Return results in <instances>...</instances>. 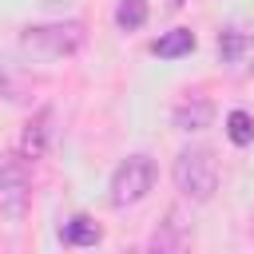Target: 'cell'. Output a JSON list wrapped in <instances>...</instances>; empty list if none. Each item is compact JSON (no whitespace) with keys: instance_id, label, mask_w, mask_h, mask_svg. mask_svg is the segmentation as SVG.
<instances>
[{"instance_id":"52a82bcc","label":"cell","mask_w":254,"mask_h":254,"mask_svg":"<svg viewBox=\"0 0 254 254\" xmlns=\"http://www.w3.org/2000/svg\"><path fill=\"white\" fill-rule=\"evenodd\" d=\"M210 119H214V107L202 95H190L175 107V127L179 131H202V127H210Z\"/></svg>"},{"instance_id":"8fae6325","label":"cell","mask_w":254,"mask_h":254,"mask_svg":"<svg viewBox=\"0 0 254 254\" xmlns=\"http://www.w3.org/2000/svg\"><path fill=\"white\" fill-rule=\"evenodd\" d=\"M115 24H119L123 32L143 28V24H147V0H119V8H115Z\"/></svg>"},{"instance_id":"4fadbf2b","label":"cell","mask_w":254,"mask_h":254,"mask_svg":"<svg viewBox=\"0 0 254 254\" xmlns=\"http://www.w3.org/2000/svg\"><path fill=\"white\" fill-rule=\"evenodd\" d=\"M171 4H183V0H171Z\"/></svg>"},{"instance_id":"5bb4252c","label":"cell","mask_w":254,"mask_h":254,"mask_svg":"<svg viewBox=\"0 0 254 254\" xmlns=\"http://www.w3.org/2000/svg\"><path fill=\"white\" fill-rule=\"evenodd\" d=\"M250 75H254V67H250Z\"/></svg>"},{"instance_id":"30bf717a","label":"cell","mask_w":254,"mask_h":254,"mask_svg":"<svg viewBox=\"0 0 254 254\" xmlns=\"http://www.w3.org/2000/svg\"><path fill=\"white\" fill-rule=\"evenodd\" d=\"M226 139L234 143V147H250L254 143V115L250 111H230L226 115Z\"/></svg>"},{"instance_id":"8992f818","label":"cell","mask_w":254,"mask_h":254,"mask_svg":"<svg viewBox=\"0 0 254 254\" xmlns=\"http://www.w3.org/2000/svg\"><path fill=\"white\" fill-rule=\"evenodd\" d=\"M0 99H8V103H28L32 99V75L20 64L4 60V56H0Z\"/></svg>"},{"instance_id":"ba28073f","label":"cell","mask_w":254,"mask_h":254,"mask_svg":"<svg viewBox=\"0 0 254 254\" xmlns=\"http://www.w3.org/2000/svg\"><path fill=\"white\" fill-rule=\"evenodd\" d=\"M194 32L190 28H171V32H163L155 44H151V52L159 56V60H179V56H190L194 52Z\"/></svg>"},{"instance_id":"277c9868","label":"cell","mask_w":254,"mask_h":254,"mask_svg":"<svg viewBox=\"0 0 254 254\" xmlns=\"http://www.w3.org/2000/svg\"><path fill=\"white\" fill-rule=\"evenodd\" d=\"M28 202H32V183H28L24 163L0 151V218L20 222L28 214Z\"/></svg>"},{"instance_id":"3957f363","label":"cell","mask_w":254,"mask_h":254,"mask_svg":"<svg viewBox=\"0 0 254 254\" xmlns=\"http://www.w3.org/2000/svg\"><path fill=\"white\" fill-rule=\"evenodd\" d=\"M155 187V163L151 155H127L115 175H111V202L115 206H135L147 198V190Z\"/></svg>"},{"instance_id":"9c48e42d","label":"cell","mask_w":254,"mask_h":254,"mask_svg":"<svg viewBox=\"0 0 254 254\" xmlns=\"http://www.w3.org/2000/svg\"><path fill=\"white\" fill-rule=\"evenodd\" d=\"M60 238H64V246H95V242L103 238V230H99L87 214H75V218H67V222H64Z\"/></svg>"},{"instance_id":"6da1fadb","label":"cell","mask_w":254,"mask_h":254,"mask_svg":"<svg viewBox=\"0 0 254 254\" xmlns=\"http://www.w3.org/2000/svg\"><path fill=\"white\" fill-rule=\"evenodd\" d=\"M83 48V24L79 20H56V24H36L20 32V52L28 60L52 64V60H67Z\"/></svg>"},{"instance_id":"7a4b0ae2","label":"cell","mask_w":254,"mask_h":254,"mask_svg":"<svg viewBox=\"0 0 254 254\" xmlns=\"http://www.w3.org/2000/svg\"><path fill=\"white\" fill-rule=\"evenodd\" d=\"M175 187L190 198V202H206L218 190V159L210 147H187L175 159Z\"/></svg>"},{"instance_id":"7c38bea8","label":"cell","mask_w":254,"mask_h":254,"mask_svg":"<svg viewBox=\"0 0 254 254\" xmlns=\"http://www.w3.org/2000/svg\"><path fill=\"white\" fill-rule=\"evenodd\" d=\"M246 48V36L242 32H234V28H226L222 36H218V56L230 64V60H238V52Z\"/></svg>"},{"instance_id":"5b68a950","label":"cell","mask_w":254,"mask_h":254,"mask_svg":"<svg viewBox=\"0 0 254 254\" xmlns=\"http://www.w3.org/2000/svg\"><path fill=\"white\" fill-rule=\"evenodd\" d=\"M48 139H52V111H36L32 123L24 127V139H20V159H44L48 151Z\"/></svg>"}]
</instances>
